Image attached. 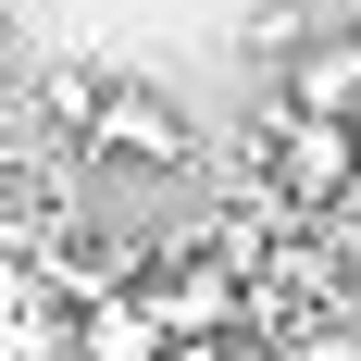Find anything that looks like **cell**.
I'll list each match as a JSON object with an SVG mask.
<instances>
[{
  "label": "cell",
  "instance_id": "1",
  "mask_svg": "<svg viewBox=\"0 0 361 361\" xmlns=\"http://www.w3.org/2000/svg\"><path fill=\"white\" fill-rule=\"evenodd\" d=\"M75 162H100V175H162L175 187L200 162V125L175 112V87H149V75H100V100L75 125Z\"/></svg>",
  "mask_w": 361,
  "mask_h": 361
},
{
  "label": "cell",
  "instance_id": "2",
  "mask_svg": "<svg viewBox=\"0 0 361 361\" xmlns=\"http://www.w3.org/2000/svg\"><path fill=\"white\" fill-rule=\"evenodd\" d=\"M262 162H274L262 187H274V200H287L299 224H324L336 200H349L361 125H349V112H287V100H274V112H262Z\"/></svg>",
  "mask_w": 361,
  "mask_h": 361
},
{
  "label": "cell",
  "instance_id": "3",
  "mask_svg": "<svg viewBox=\"0 0 361 361\" xmlns=\"http://www.w3.org/2000/svg\"><path fill=\"white\" fill-rule=\"evenodd\" d=\"M63 361H175V336L149 324L137 287H100V299H75V312H63Z\"/></svg>",
  "mask_w": 361,
  "mask_h": 361
},
{
  "label": "cell",
  "instance_id": "4",
  "mask_svg": "<svg viewBox=\"0 0 361 361\" xmlns=\"http://www.w3.org/2000/svg\"><path fill=\"white\" fill-rule=\"evenodd\" d=\"M287 112H361V25H312L287 50Z\"/></svg>",
  "mask_w": 361,
  "mask_h": 361
},
{
  "label": "cell",
  "instance_id": "5",
  "mask_svg": "<svg viewBox=\"0 0 361 361\" xmlns=\"http://www.w3.org/2000/svg\"><path fill=\"white\" fill-rule=\"evenodd\" d=\"M262 361H361V312L324 299V312H299L287 336H262Z\"/></svg>",
  "mask_w": 361,
  "mask_h": 361
},
{
  "label": "cell",
  "instance_id": "6",
  "mask_svg": "<svg viewBox=\"0 0 361 361\" xmlns=\"http://www.w3.org/2000/svg\"><path fill=\"white\" fill-rule=\"evenodd\" d=\"M100 75H112V63H37V100H50V125H63V137L87 125V100H100Z\"/></svg>",
  "mask_w": 361,
  "mask_h": 361
},
{
  "label": "cell",
  "instance_id": "7",
  "mask_svg": "<svg viewBox=\"0 0 361 361\" xmlns=\"http://www.w3.org/2000/svg\"><path fill=\"white\" fill-rule=\"evenodd\" d=\"M299 37H312V13H299V0H262L250 25H237V50H262V63H287Z\"/></svg>",
  "mask_w": 361,
  "mask_h": 361
},
{
  "label": "cell",
  "instance_id": "8",
  "mask_svg": "<svg viewBox=\"0 0 361 361\" xmlns=\"http://www.w3.org/2000/svg\"><path fill=\"white\" fill-rule=\"evenodd\" d=\"M349 125H361V112H349Z\"/></svg>",
  "mask_w": 361,
  "mask_h": 361
}]
</instances>
